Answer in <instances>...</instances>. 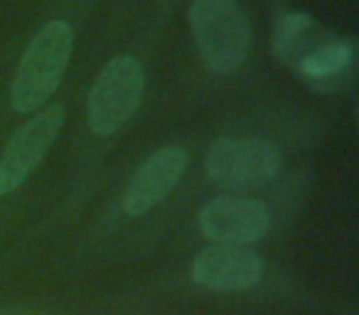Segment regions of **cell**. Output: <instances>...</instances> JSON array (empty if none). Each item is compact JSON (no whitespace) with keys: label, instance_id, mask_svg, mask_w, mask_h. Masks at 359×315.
<instances>
[{"label":"cell","instance_id":"1","mask_svg":"<svg viewBox=\"0 0 359 315\" xmlns=\"http://www.w3.org/2000/svg\"><path fill=\"white\" fill-rule=\"evenodd\" d=\"M72 47H74V32L67 22L52 20L37 30L13 79V109L30 114L55 94L69 65Z\"/></svg>","mask_w":359,"mask_h":315},{"label":"cell","instance_id":"2","mask_svg":"<svg viewBox=\"0 0 359 315\" xmlns=\"http://www.w3.org/2000/svg\"><path fill=\"white\" fill-rule=\"evenodd\" d=\"M190 22L205 65L229 74L244 65L251 47V27L239 0H195Z\"/></svg>","mask_w":359,"mask_h":315},{"label":"cell","instance_id":"3","mask_svg":"<svg viewBox=\"0 0 359 315\" xmlns=\"http://www.w3.org/2000/svg\"><path fill=\"white\" fill-rule=\"evenodd\" d=\"M143 69L133 57H116L101 69L89 94V126L96 135H111L128 123L143 101Z\"/></svg>","mask_w":359,"mask_h":315},{"label":"cell","instance_id":"4","mask_svg":"<svg viewBox=\"0 0 359 315\" xmlns=\"http://www.w3.org/2000/svg\"><path fill=\"white\" fill-rule=\"evenodd\" d=\"M280 155L266 140L222 138L207 153V173L215 182L231 187L264 185L278 173Z\"/></svg>","mask_w":359,"mask_h":315},{"label":"cell","instance_id":"5","mask_svg":"<svg viewBox=\"0 0 359 315\" xmlns=\"http://www.w3.org/2000/svg\"><path fill=\"white\" fill-rule=\"evenodd\" d=\"M62 128V109L50 106L13 133L0 158V195L13 192L42 163Z\"/></svg>","mask_w":359,"mask_h":315},{"label":"cell","instance_id":"6","mask_svg":"<svg viewBox=\"0 0 359 315\" xmlns=\"http://www.w3.org/2000/svg\"><path fill=\"white\" fill-rule=\"evenodd\" d=\"M269 207L246 197H217L207 202L197 215V227L219 244H251L269 232Z\"/></svg>","mask_w":359,"mask_h":315},{"label":"cell","instance_id":"7","mask_svg":"<svg viewBox=\"0 0 359 315\" xmlns=\"http://www.w3.org/2000/svg\"><path fill=\"white\" fill-rule=\"evenodd\" d=\"M187 150L180 145H165L155 150L148 161L138 168V173L130 180L123 197V212L130 217H140L153 210L163 197L170 195L182 173L187 170Z\"/></svg>","mask_w":359,"mask_h":315},{"label":"cell","instance_id":"8","mask_svg":"<svg viewBox=\"0 0 359 315\" xmlns=\"http://www.w3.org/2000/svg\"><path fill=\"white\" fill-rule=\"evenodd\" d=\"M264 276V261L241 244H217L202 249L192 264V279L215 290H244Z\"/></svg>","mask_w":359,"mask_h":315},{"label":"cell","instance_id":"9","mask_svg":"<svg viewBox=\"0 0 359 315\" xmlns=\"http://www.w3.org/2000/svg\"><path fill=\"white\" fill-rule=\"evenodd\" d=\"M332 35L327 30H323V27H318V22L308 13H290V15H283L276 22L273 50L280 62L298 69Z\"/></svg>","mask_w":359,"mask_h":315},{"label":"cell","instance_id":"10","mask_svg":"<svg viewBox=\"0 0 359 315\" xmlns=\"http://www.w3.org/2000/svg\"><path fill=\"white\" fill-rule=\"evenodd\" d=\"M354 57H357V45H354V40H339V37L332 35L295 72H298L310 86L327 91V89H334V86L352 72Z\"/></svg>","mask_w":359,"mask_h":315}]
</instances>
